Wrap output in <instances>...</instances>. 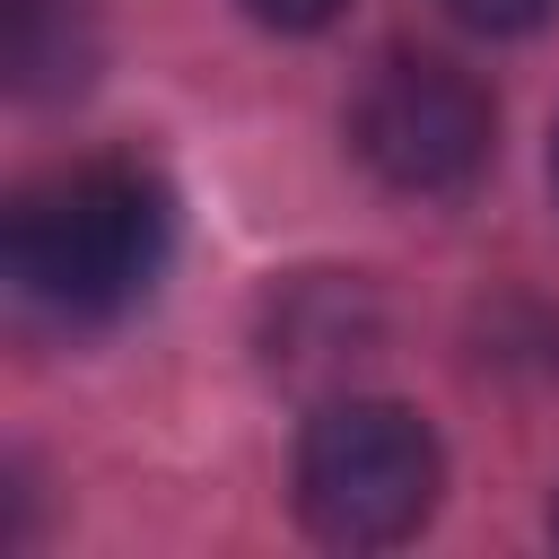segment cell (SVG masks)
<instances>
[{"mask_svg":"<svg viewBox=\"0 0 559 559\" xmlns=\"http://www.w3.org/2000/svg\"><path fill=\"white\" fill-rule=\"evenodd\" d=\"M175 245V201L131 157H79L9 201V288L52 323H114L148 297Z\"/></svg>","mask_w":559,"mask_h":559,"instance_id":"cell-1","label":"cell"},{"mask_svg":"<svg viewBox=\"0 0 559 559\" xmlns=\"http://www.w3.org/2000/svg\"><path fill=\"white\" fill-rule=\"evenodd\" d=\"M437 480H445V454H437L428 419L402 402H376V393L323 402L297 437V515L332 550L411 542L437 507Z\"/></svg>","mask_w":559,"mask_h":559,"instance_id":"cell-2","label":"cell"},{"mask_svg":"<svg viewBox=\"0 0 559 559\" xmlns=\"http://www.w3.org/2000/svg\"><path fill=\"white\" fill-rule=\"evenodd\" d=\"M489 140H498L489 87L437 52H384L349 96V148L393 192H463L489 166Z\"/></svg>","mask_w":559,"mask_h":559,"instance_id":"cell-3","label":"cell"},{"mask_svg":"<svg viewBox=\"0 0 559 559\" xmlns=\"http://www.w3.org/2000/svg\"><path fill=\"white\" fill-rule=\"evenodd\" d=\"M105 61V0H0V70L26 105H61Z\"/></svg>","mask_w":559,"mask_h":559,"instance_id":"cell-4","label":"cell"},{"mask_svg":"<svg viewBox=\"0 0 559 559\" xmlns=\"http://www.w3.org/2000/svg\"><path fill=\"white\" fill-rule=\"evenodd\" d=\"M445 17H463L480 35H533L542 17H559V0H445Z\"/></svg>","mask_w":559,"mask_h":559,"instance_id":"cell-5","label":"cell"},{"mask_svg":"<svg viewBox=\"0 0 559 559\" xmlns=\"http://www.w3.org/2000/svg\"><path fill=\"white\" fill-rule=\"evenodd\" d=\"M262 26H280V35H314V26H332L349 0H245Z\"/></svg>","mask_w":559,"mask_h":559,"instance_id":"cell-6","label":"cell"},{"mask_svg":"<svg viewBox=\"0 0 559 559\" xmlns=\"http://www.w3.org/2000/svg\"><path fill=\"white\" fill-rule=\"evenodd\" d=\"M550 175H559V140H550Z\"/></svg>","mask_w":559,"mask_h":559,"instance_id":"cell-7","label":"cell"},{"mask_svg":"<svg viewBox=\"0 0 559 559\" xmlns=\"http://www.w3.org/2000/svg\"><path fill=\"white\" fill-rule=\"evenodd\" d=\"M550 533H559V507H550Z\"/></svg>","mask_w":559,"mask_h":559,"instance_id":"cell-8","label":"cell"}]
</instances>
